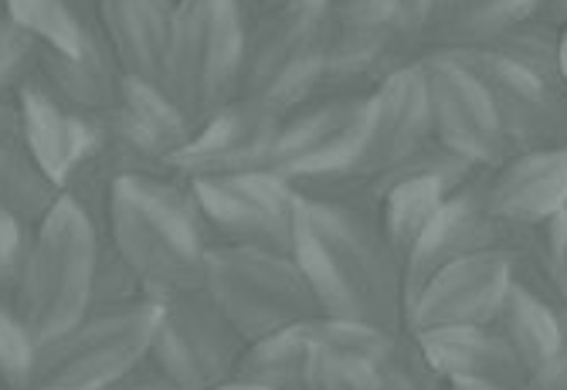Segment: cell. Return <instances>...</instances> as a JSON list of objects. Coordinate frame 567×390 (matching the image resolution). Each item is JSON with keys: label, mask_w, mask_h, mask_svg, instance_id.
Segmentation results:
<instances>
[{"label": "cell", "mask_w": 567, "mask_h": 390, "mask_svg": "<svg viewBox=\"0 0 567 390\" xmlns=\"http://www.w3.org/2000/svg\"><path fill=\"white\" fill-rule=\"evenodd\" d=\"M177 0H95L99 28L126 78L161 85Z\"/></svg>", "instance_id": "cell-20"}, {"label": "cell", "mask_w": 567, "mask_h": 390, "mask_svg": "<svg viewBox=\"0 0 567 390\" xmlns=\"http://www.w3.org/2000/svg\"><path fill=\"white\" fill-rule=\"evenodd\" d=\"M483 187H486V170L473 173L466 183H458L455 190L445 193L435 221L429 224L419 249L411 252L404 265V306L422 288V282L442 265L483 252H499L503 224L486 211Z\"/></svg>", "instance_id": "cell-15"}, {"label": "cell", "mask_w": 567, "mask_h": 390, "mask_svg": "<svg viewBox=\"0 0 567 390\" xmlns=\"http://www.w3.org/2000/svg\"><path fill=\"white\" fill-rule=\"evenodd\" d=\"M262 4H266V0H262Z\"/></svg>", "instance_id": "cell-42"}, {"label": "cell", "mask_w": 567, "mask_h": 390, "mask_svg": "<svg viewBox=\"0 0 567 390\" xmlns=\"http://www.w3.org/2000/svg\"><path fill=\"white\" fill-rule=\"evenodd\" d=\"M18 106L24 119V150L28 157L55 180L59 187L69 173L85 164L102 143L99 119H89L69 106H62L38 78H31L18 92Z\"/></svg>", "instance_id": "cell-18"}, {"label": "cell", "mask_w": 567, "mask_h": 390, "mask_svg": "<svg viewBox=\"0 0 567 390\" xmlns=\"http://www.w3.org/2000/svg\"><path fill=\"white\" fill-rule=\"evenodd\" d=\"M204 292L245 344L323 316L292 255L212 245L204 255Z\"/></svg>", "instance_id": "cell-6"}, {"label": "cell", "mask_w": 567, "mask_h": 390, "mask_svg": "<svg viewBox=\"0 0 567 390\" xmlns=\"http://www.w3.org/2000/svg\"><path fill=\"white\" fill-rule=\"evenodd\" d=\"M215 245L292 255L299 193L276 173H231L190 180Z\"/></svg>", "instance_id": "cell-9"}, {"label": "cell", "mask_w": 567, "mask_h": 390, "mask_svg": "<svg viewBox=\"0 0 567 390\" xmlns=\"http://www.w3.org/2000/svg\"><path fill=\"white\" fill-rule=\"evenodd\" d=\"M560 82L567 85V31H560Z\"/></svg>", "instance_id": "cell-36"}, {"label": "cell", "mask_w": 567, "mask_h": 390, "mask_svg": "<svg viewBox=\"0 0 567 390\" xmlns=\"http://www.w3.org/2000/svg\"><path fill=\"white\" fill-rule=\"evenodd\" d=\"M44 44L28 34L11 18L0 21V99H14V95L38 75Z\"/></svg>", "instance_id": "cell-29"}, {"label": "cell", "mask_w": 567, "mask_h": 390, "mask_svg": "<svg viewBox=\"0 0 567 390\" xmlns=\"http://www.w3.org/2000/svg\"><path fill=\"white\" fill-rule=\"evenodd\" d=\"M34 336L8 303H0V390H34Z\"/></svg>", "instance_id": "cell-28"}, {"label": "cell", "mask_w": 567, "mask_h": 390, "mask_svg": "<svg viewBox=\"0 0 567 390\" xmlns=\"http://www.w3.org/2000/svg\"><path fill=\"white\" fill-rule=\"evenodd\" d=\"M136 303H146V288L140 275L130 268V262L106 238H99L95 275H92V309H120V306H136Z\"/></svg>", "instance_id": "cell-27"}, {"label": "cell", "mask_w": 567, "mask_h": 390, "mask_svg": "<svg viewBox=\"0 0 567 390\" xmlns=\"http://www.w3.org/2000/svg\"><path fill=\"white\" fill-rule=\"evenodd\" d=\"M62 201V187L51 180L28 150H0V208L38 228Z\"/></svg>", "instance_id": "cell-24"}, {"label": "cell", "mask_w": 567, "mask_h": 390, "mask_svg": "<svg viewBox=\"0 0 567 390\" xmlns=\"http://www.w3.org/2000/svg\"><path fill=\"white\" fill-rule=\"evenodd\" d=\"M534 0H432L422 52L439 48H483L503 28L530 14Z\"/></svg>", "instance_id": "cell-21"}, {"label": "cell", "mask_w": 567, "mask_h": 390, "mask_svg": "<svg viewBox=\"0 0 567 390\" xmlns=\"http://www.w3.org/2000/svg\"><path fill=\"white\" fill-rule=\"evenodd\" d=\"M95 255L99 231L82 208L62 193V201L34 228L31 252L11 303L34 344H48L92 313Z\"/></svg>", "instance_id": "cell-4"}, {"label": "cell", "mask_w": 567, "mask_h": 390, "mask_svg": "<svg viewBox=\"0 0 567 390\" xmlns=\"http://www.w3.org/2000/svg\"><path fill=\"white\" fill-rule=\"evenodd\" d=\"M554 303L557 299H540L524 285L513 282L496 319L489 323L509 344V350L524 360L530 373L560 354V326H557Z\"/></svg>", "instance_id": "cell-22"}, {"label": "cell", "mask_w": 567, "mask_h": 390, "mask_svg": "<svg viewBox=\"0 0 567 390\" xmlns=\"http://www.w3.org/2000/svg\"><path fill=\"white\" fill-rule=\"evenodd\" d=\"M327 4L323 0H286L255 14L245 34L238 99L289 116L313 103L327 62Z\"/></svg>", "instance_id": "cell-5"}, {"label": "cell", "mask_w": 567, "mask_h": 390, "mask_svg": "<svg viewBox=\"0 0 567 390\" xmlns=\"http://www.w3.org/2000/svg\"><path fill=\"white\" fill-rule=\"evenodd\" d=\"M486 211L499 224H540L567 208V150L513 154L486 170Z\"/></svg>", "instance_id": "cell-17"}, {"label": "cell", "mask_w": 567, "mask_h": 390, "mask_svg": "<svg viewBox=\"0 0 567 390\" xmlns=\"http://www.w3.org/2000/svg\"><path fill=\"white\" fill-rule=\"evenodd\" d=\"M425 363L445 383H476L493 390H520L530 370L493 326H449L408 333Z\"/></svg>", "instance_id": "cell-16"}, {"label": "cell", "mask_w": 567, "mask_h": 390, "mask_svg": "<svg viewBox=\"0 0 567 390\" xmlns=\"http://www.w3.org/2000/svg\"><path fill=\"white\" fill-rule=\"evenodd\" d=\"M0 150H24V119L18 95L14 99H0Z\"/></svg>", "instance_id": "cell-32"}, {"label": "cell", "mask_w": 567, "mask_h": 390, "mask_svg": "<svg viewBox=\"0 0 567 390\" xmlns=\"http://www.w3.org/2000/svg\"><path fill=\"white\" fill-rule=\"evenodd\" d=\"M255 14L245 0H177L161 88L190 129L238 99L245 34Z\"/></svg>", "instance_id": "cell-3"}, {"label": "cell", "mask_w": 567, "mask_h": 390, "mask_svg": "<svg viewBox=\"0 0 567 390\" xmlns=\"http://www.w3.org/2000/svg\"><path fill=\"white\" fill-rule=\"evenodd\" d=\"M292 259L327 319L404 333V268L374 204L299 198Z\"/></svg>", "instance_id": "cell-1"}, {"label": "cell", "mask_w": 567, "mask_h": 390, "mask_svg": "<svg viewBox=\"0 0 567 390\" xmlns=\"http://www.w3.org/2000/svg\"><path fill=\"white\" fill-rule=\"evenodd\" d=\"M513 285L509 265L499 252H483L432 272L404 306V333L489 326Z\"/></svg>", "instance_id": "cell-13"}, {"label": "cell", "mask_w": 567, "mask_h": 390, "mask_svg": "<svg viewBox=\"0 0 567 390\" xmlns=\"http://www.w3.org/2000/svg\"><path fill=\"white\" fill-rule=\"evenodd\" d=\"M378 390H449V383L425 363L415 339L401 333L378 360Z\"/></svg>", "instance_id": "cell-30"}, {"label": "cell", "mask_w": 567, "mask_h": 390, "mask_svg": "<svg viewBox=\"0 0 567 390\" xmlns=\"http://www.w3.org/2000/svg\"><path fill=\"white\" fill-rule=\"evenodd\" d=\"M99 123L153 170H171V160L194 136L171 95L161 85L140 78H123L120 103L106 116H99Z\"/></svg>", "instance_id": "cell-19"}, {"label": "cell", "mask_w": 567, "mask_h": 390, "mask_svg": "<svg viewBox=\"0 0 567 390\" xmlns=\"http://www.w3.org/2000/svg\"><path fill=\"white\" fill-rule=\"evenodd\" d=\"M8 18V11H4V0H0V21H4Z\"/></svg>", "instance_id": "cell-39"}, {"label": "cell", "mask_w": 567, "mask_h": 390, "mask_svg": "<svg viewBox=\"0 0 567 390\" xmlns=\"http://www.w3.org/2000/svg\"><path fill=\"white\" fill-rule=\"evenodd\" d=\"M106 241L140 275L146 299L204 285V255L215 245L187 177H126L113 190Z\"/></svg>", "instance_id": "cell-2"}, {"label": "cell", "mask_w": 567, "mask_h": 390, "mask_svg": "<svg viewBox=\"0 0 567 390\" xmlns=\"http://www.w3.org/2000/svg\"><path fill=\"white\" fill-rule=\"evenodd\" d=\"M486 52L499 55L506 65L527 72L530 78L544 82V85H557V88H567L560 82V31L540 24V21H517L503 28L496 38H489Z\"/></svg>", "instance_id": "cell-25"}, {"label": "cell", "mask_w": 567, "mask_h": 390, "mask_svg": "<svg viewBox=\"0 0 567 390\" xmlns=\"http://www.w3.org/2000/svg\"><path fill=\"white\" fill-rule=\"evenodd\" d=\"M449 390H493V387H476V383H449Z\"/></svg>", "instance_id": "cell-38"}, {"label": "cell", "mask_w": 567, "mask_h": 390, "mask_svg": "<svg viewBox=\"0 0 567 390\" xmlns=\"http://www.w3.org/2000/svg\"><path fill=\"white\" fill-rule=\"evenodd\" d=\"M439 52H449L483 85L509 157L567 150V88L530 78L486 48H439Z\"/></svg>", "instance_id": "cell-10"}, {"label": "cell", "mask_w": 567, "mask_h": 390, "mask_svg": "<svg viewBox=\"0 0 567 390\" xmlns=\"http://www.w3.org/2000/svg\"><path fill=\"white\" fill-rule=\"evenodd\" d=\"M157 303L92 309L48 344H38L34 390H113L146 360Z\"/></svg>", "instance_id": "cell-7"}, {"label": "cell", "mask_w": 567, "mask_h": 390, "mask_svg": "<svg viewBox=\"0 0 567 390\" xmlns=\"http://www.w3.org/2000/svg\"><path fill=\"white\" fill-rule=\"evenodd\" d=\"M527 18L540 21L554 31H567V0H534Z\"/></svg>", "instance_id": "cell-34"}, {"label": "cell", "mask_w": 567, "mask_h": 390, "mask_svg": "<svg viewBox=\"0 0 567 390\" xmlns=\"http://www.w3.org/2000/svg\"><path fill=\"white\" fill-rule=\"evenodd\" d=\"M269 4H286V0H266V8H269Z\"/></svg>", "instance_id": "cell-40"}, {"label": "cell", "mask_w": 567, "mask_h": 390, "mask_svg": "<svg viewBox=\"0 0 567 390\" xmlns=\"http://www.w3.org/2000/svg\"><path fill=\"white\" fill-rule=\"evenodd\" d=\"M31 238H34V228H28L24 221H18L14 214L0 208V303H8V306L14 303V288L31 252Z\"/></svg>", "instance_id": "cell-31"}, {"label": "cell", "mask_w": 567, "mask_h": 390, "mask_svg": "<svg viewBox=\"0 0 567 390\" xmlns=\"http://www.w3.org/2000/svg\"><path fill=\"white\" fill-rule=\"evenodd\" d=\"M415 68L422 75L432 139L480 170L503 164L509 154L483 85L449 52H422Z\"/></svg>", "instance_id": "cell-12"}, {"label": "cell", "mask_w": 567, "mask_h": 390, "mask_svg": "<svg viewBox=\"0 0 567 390\" xmlns=\"http://www.w3.org/2000/svg\"><path fill=\"white\" fill-rule=\"evenodd\" d=\"M520 390H567V350H560L554 360L537 367Z\"/></svg>", "instance_id": "cell-33"}, {"label": "cell", "mask_w": 567, "mask_h": 390, "mask_svg": "<svg viewBox=\"0 0 567 390\" xmlns=\"http://www.w3.org/2000/svg\"><path fill=\"white\" fill-rule=\"evenodd\" d=\"M4 11L51 52L75 55L82 48V24L72 11V0H4Z\"/></svg>", "instance_id": "cell-26"}, {"label": "cell", "mask_w": 567, "mask_h": 390, "mask_svg": "<svg viewBox=\"0 0 567 390\" xmlns=\"http://www.w3.org/2000/svg\"><path fill=\"white\" fill-rule=\"evenodd\" d=\"M371 109V92L323 95L282 116L266 173L289 183L337 177L350 167Z\"/></svg>", "instance_id": "cell-11"}, {"label": "cell", "mask_w": 567, "mask_h": 390, "mask_svg": "<svg viewBox=\"0 0 567 390\" xmlns=\"http://www.w3.org/2000/svg\"><path fill=\"white\" fill-rule=\"evenodd\" d=\"M245 347L238 329L200 285L157 303L146 360L161 367L181 390H212L235 377Z\"/></svg>", "instance_id": "cell-8"}, {"label": "cell", "mask_w": 567, "mask_h": 390, "mask_svg": "<svg viewBox=\"0 0 567 390\" xmlns=\"http://www.w3.org/2000/svg\"><path fill=\"white\" fill-rule=\"evenodd\" d=\"M564 214H567V208H564Z\"/></svg>", "instance_id": "cell-41"}, {"label": "cell", "mask_w": 567, "mask_h": 390, "mask_svg": "<svg viewBox=\"0 0 567 390\" xmlns=\"http://www.w3.org/2000/svg\"><path fill=\"white\" fill-rule=\"evenodd\" d=\"M279 123L282 116H276L272 109L255 106L248 99H235L194 129L190 143L171 160V170L187 180L266 173Z\"/></svg>", "instance_id": "cell-14"}, {"label": "cell", "mask_w": 567, "mask_h": 390, "mask_svg": "<svg viewBox=\"0 0 567 390\" xmlns=\"http://www.w3.org/2000/svg\"><path fill=\"white\" fill-rule=\"evenodd\" d=\"M212 390H269V387H259V383H248L241 377H231V380H225V383H218Z\"/></svg>", "instance_id": "cell-35"}, {"label": "cell", "mask_w": 567, "mask_h": 390, "mask_svg": "<svg viewBox=\"0 0 567 390\" xmlns=\"http://www.w3.org/2000/svg\"><path fill=\"white\" fill-rule=\"evenodd\" d=\"M306 367H309V339L299 323L292 329H282L276 336L248 344L238 360L235 377L269 387V390H302Z\"/></svg>", "instance_id": "cell-23"}, {"label": "cell", "mask_w": 567, "mask_h": 390, "mask_svg": "<svg viewBox=\"0 0 567 390\" xmlns=\"http://www.w3.org/2000/svg\"><path fill=\"white\" fill-rule=\"evenodd\" d=\"M557 292H560V299L567 303V259H564V265L557 272Z\"/></svg>", "instance_id": "cell-37"}]
</instances>
